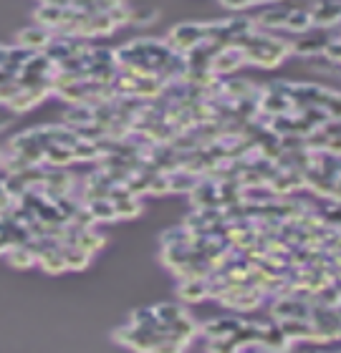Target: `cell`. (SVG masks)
Returning a JSON list of instances; mask_svg holds the SVG:
<instances>
[{
  "label": "cell",
  "mask_w": 341,
  "mask_h": 353,
  "mask_svg": "<svg viewBox=\"0 0 341 353\" xmlns=\"http://www.w3.org/2000/svg\"><path fill=\"white\" fill-rule=\"evenodd\" d=\"M237 46H240L245 53V63H253V66H260V68L281 66L283 61L293 53V43H291V41L273 36V33H266V30H258V28L253 30L251 36Z\"/></svg>",
  "instance_id": "6da1fadb"
},
{
  "label": "cell",
  "mask_w": 341,
  "mask_h": 353,
  "mask_svg": "<svg viewBox=\"0 0 341 353\" xmlns=\"http://www.w3.org/2000/svg\"><path fill=\"white\" fill-rule=\"evenodd\" d=\"M202 43H210L208 23H179L167 33V46L182 56H187Z\"/></svg>",
  "instance_id": "7a4b0ae2"
},
{
  "label": "cell",
  "mask_w": 341,
  "mask_h": 353,
  "mask_svg": "<svg viewBox=\"0 0 341 353\" xmlns=\"http://www.w3.org/2000/svg\"><path fill=\"white\" fill-rule=\"evenodd\" d=\"M334 38L329 36L327 28H309L306 33H301V36L293 41V53H298V56H321V53H327L329 43H331Z\"/></svg>",
  "instance_id": "3957f363"
},
{
  "label": "cell",
  "mask_w": 341,
  "mask_h": 353,
  "mask_svg": "<svg viewBox=\"0 0 341 353\" xmlns=\"http://www.w3.org/2000/svg\"><path fill=\"white\" fill-rule=\"evenodd\" d=\"M243 63H245L243 48L235 43H228V46H220L215 51V56L210 61V68H213L215 76H228V74H233V71H237Z\"/></svg>",
  "instance_id": "277c9868"
},
{
  "label": "cell",
  "mask_w": 341,
  "mask_h": 353,
  "mask_svg": "<svg viewBox=\"0 0 341 353\" xmlns=\"http://www.w3.org/2000/svg\"><path fill=\"white\" fill-rule=\"evenodd\" d=\"M53 38H56L53 30L43 28V26H38L36 23V26H30V28H23L21 33L15 36V43L30 53H46V48L51 46Z\"/></svg>",
  "instance_id": "5b68a950"
},
{
  "label": "cell",
  "mask_w": 341,
  "mask_h": 353,
  "mask_svg": "<svg viewBox=\"0 0 341 353\" xmlns=\"http://www.w3.org/2000/svg\"><path fill=\"white\" fill-rule=\"evenodd\" d=\"M309 10L316 28H331L341 23V0H316Z\"/></svg>",
  "instance_id": "8992f818"
},
{
  "label": "cell",
  "mask_w": 341,
  "mask_h": 353,
  "mask_svg": "<svg viewBox=\"0 0 341 353\" xmlns=\"http://www.w3.org/2000/svg\"><path fill=\"white\" fill-rule=\"evenodd\" d=\"M289 13H291L289 6H268L255 15L253 23H255V28L266 30V33H271V30H283L286 28V21H289Z\"/></svg>",
  "instance_id": "52a82bcc"
},
{
  "label": "cell",
  "mask_w": 341,
  "mask_h": 353,
  "mask_svg": "<svg viewBox=\"0 0 341 353\" xmlns=\"http://www.w3.org/2000/svg\"><path fill=\"white\" fill-rule=\"evenodd\" d=\"M273 316L278 321H286V318H309L311 316V305L306 301H298V298H278L273 305Z\"/></svg>",
  "instance_id": "ba28073f"
},
{
  "label": "cell",
  "mask_w": 341,
  "mask_h": 353,
  "mask_svg": "<svg viewBox=\"0 0 341 353\" xmlns=\"http://www.w3.org/2000/svg\"><path fill=\"white\" fill-rule=\"evenodd\" d=\"M278 325L291 343L293 341H316V331H313V323L309 318H286Z\"/></svg>",
  "instance_id": "9c48e42d"
},
{
  "label": "cell",
  "mask_w": 341,
  "mask_h": 353,
  "mask_svg": "<svg viewBox=\"0 0 341 353\" xmlns=\"http://www.w3.org/2000/svg\"><path fill=\"white\" fill-rule=\"evenodd\" d=\"M210 295V283L205 278H185L179 285V298L187 303L202 301Z\"/></svg>",
  "instance_id": "30bf717a"
},
{
  "label": "cell",
  "mask_w": 341,
  "mask_h": 353,
  "mask_svg": "<svg viewBox=\"0 0 341 353\" xmlns=\"http://www.w3.org/2000/svg\"><path fill=\"white\" fill-rule=\"evenodd\" d=\"M309 28H313L311 10H309V8H291L289 21H286V28H283V30L301 36V33H306Z\"/></svg>",
  "instance_id": "8fae6325"
},
{
  "label": "cell",
  "mask_w": 341,
  "mask_h": 353,
  "mask_svg": "<svg viewBox=\"0 0 341 353\" xmlns=\"http://www.w3.org/2000/svg\"><path fill=\"white\" fill-rule=\"evenodd\" d=\"M240 325H243V323H240V321H235V318H220V321H213V323H208L202 331L208 333L210 341H213V339H233Z\"/></svg>",
  "instance_id": "7c38bea8"
},
{
  "label": "cell",
  "mask_w": 341,
  "mask_h": 353,
  "mask_svg": "<svg viewBox=\"0 0 341 353\" xmlns=\"http://www.w3.org/2000/svg\"><path fill=\"white\" fill-rule=\"evenodd\" d=\"M86 210L91 212L94 222H114V220H119L117 207H114L112 199H91L89 205H86Z\"/></svg>",
  "instance_id": "4fadbf2b"
},
{
  "label": "cell",
  "mask_w": 341,
  "mask_h": 353,
  "mask_svg": "<svg viewBox=\"0 0 341 353\" xmlns=\"http://www.w3.org/2000/svg\"><path fill=\"white\" fill-rule=\"evenodd\" d=\"M159 18L155 8H132L129 10V23L132 26H152V23Z\"/></svg>",
  "instance_id": "5bb4252c"
},
{
  "label": "cell",
  "mask_w": 341,
  "mask_h": 353,
  "mask_svg": "<svg viewBox=\"0 0 341 353\" xmlns=\"http://www.w3.org/2000/svg\"><path fill=\"white\" fill-rule=\"evenodd\" d=\"M10 263H15V268H30L36 263V252L30 250L28 245H15L10 252Z\"/></svg>",
  "instance_id": "9a60e30c"
},
{
  "label": "cell",
  "mask_w": 341,
  "mask_h": 353,
  "mask_svg": "<svg viewBox=\"0 0 341 353\" xmlns=\"http://www.w3.org/2000/svg\"><path fill=\"white\" fill-rule=\"evenodd\" d=\"M155 313H157V318H159L164 325H170L172 321H177V318L185 316V310L179 308V305H170V303H167V305H157Z\"/></svg>",
  "instance_id": "2e32d148"
},
{
  "label": "cell",
  "mask_w": 341,
  "mask_h": 353,
  "mask_svg": "<svg viewBox=\"0 0 341 353\" xmlns=\"http://www.w3.org/2000/svg\"><path fill=\"white\" fill-rule=\"evenodd\" d=\"M321 106H324V111L329 114V119H341V94H336V91H329Z\"/></svg>",
  "instance_id": "e0dca14e"
},
{
  "label": "cell",
  "mask_w": 341,
  "mask_h": 353,
  "mask_svg": "<svg viewBox=\"0 0 341 353\" xmlns=\"http://www.w3.org/2000/svg\"><path fill=\"white\" fill-rule=\"evenodd\" d=\"M182 351H185V346H182L179 341L170 339V336H164V339L152 348V353H182Z\"/></svg>",
  "instance_id": "ac0fdd59"
},
{
  "label": "cell",
  "mask_w": 341,
  "mask_h": 353,
  "mask_svg": "<svg viewBox=\"0 0 341 353\" xmlns=\"http://www.w3.org/2000/svg\"><path fill=\"white\" fill-rule=\"evenodd\" d=\"M43 179H46V182H56V179H53V174L43 176ZM59 182H71V179H68L66 174H59ZM68 187H71V184H51V190H56V194H59V197H61V194H66Z\"/></svg>",
  "instance_id": "d6986e66"
},
{
  "label": "cell",
  "mask_w": 341,
  "mask_h": 353,
  "mask_svg": "<svg viewBox=\"0 0 341 353\" xmlns=\"http://www.w3.org/2000/svg\"><path fill=\"white\" fill-rule=\"evenodd\" d=\"M225 8H233V10H243V8L260 6V0H220Z\"/></svg>",
  "instance_id": "ffe728a7"
},
{
  "label": "cell",
  "mask_w": 341,
  "mask_h": 353,
  "mask_svg": "<svg viewBox=\"0 0 341 353\" xmlns=\"http://www.w3.org/2000/svg\"><path fill=\"white\" fill-rule=\"evenodd\" d=\"M3 129H6V121H3V119H0V132H3Z\"/></svg>",
  "instance_id": "44dd1931"
},
{
  "label": "cell",
  "mask_w": 341,
  "mask_h": 353,
  "mask_svg": "<svg viewBox=\"0 0 341 353\" xmlns=\"http://www.w3.org/2000/svg\"><path fill=\"white\" fill-rule=\"evenodd\" d=\"M3 162H6V157H3V152H0V167H3Z\"/></svg>",
  "instance_id": "7402d4cb"
},
{
  "label": "cell",
  "mask_w": 341,
  "mask_h": 353,
  "mask_svg": "<svg viewBox=\"0 0 341 353\" xmlns=\"http://www.w3.org/2000/svg\"><path fill=\"white\" fill-rule=\"evenodd\" d=\"M260 3H275V0H260Z\"/></svg>",
  "instance_id": "603a6c76"
}]
</instances>
